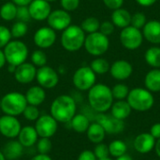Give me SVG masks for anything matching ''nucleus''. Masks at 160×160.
Wrapping results in <instances>:
<instances>
[{
    "mask_svg": "<svg viewBox=\"0 0 160 160\" xmlns=\"http://www.w3.org/2000/svg\"><path fill=\"white\" fill-rule=\"evenodd\" d=\"M114 29H115V26L112 22V21H104V22H100L99 32L107 37L111 36L114 32Z\"/></svg>",
    "mask_w": 160,
    "mask_h": 160,
    "instance_id": "nucleus-43",
    "label": "nucleus"
},
{
    "mask_svg": "<svg viewBox=\"0 0 160 160\" xmlns=\"http://www.w3.org/2000/svg\"><path fill=\"white\" fill-rule=\"evenodd\" d=\"M22 129L21 122L16 116L4 114L0 117V134L8 139H15L18 137Z\"/></svg>",
    "mask_w": 160,
    "mask_h": 160,
    "instance_id": "nucleus-14",
    "label": "nucleus"
},
{
    "mask_svg": "<svg viewBox=\"0 0 160 160\" xmlns=\"http://www.w3.org/2000/svg\"><path fill=\"white\" fill-rule=\"evenodd\" d=\"M78 160H98L95 154L91 150H83L78 157Z\"/></svg>",
    "mask_w": 160,
    "mask_h": 160,
    "instance_id": "nucleus-46",
    "label": "nucleus"
},
{
    "mask_svg": "<svg viewBox=\"0 0 160 160\" xmlns=\"http://www.w3.org/2000/svg\"><path fill=\"white\" fill-rule=\"evenodd\" d=\"M36 146L38 154L49 155L52 149V142L50 138H38Z\"/></svg>",
    "mask_w": 160,
    "mask_h": 160,
    "instance_id": "nucleus-37",
    "label": "nucleus"
},
{
    "mask_svg": "<svg viewBox=\"0 0 160 160\" xmlns=\"http://www.w3.org/2000/svg\"><path fill=\"white\" fill-rule=\"evenodd\" d=\"M86 136L87 139L94 144H98L100 142H103L105 136H106V131L102 128L100 124L98 122L91 123L87 131H86Z\"/></svg>",
    "mask_w": 160,
    "mask_h": 160,
    "instance_id": "nucleus-27",
    "label": "nucleus"
},
{
    "mask_svg": "<svg viewBox=\"0 0 160 160\" xmlns=\"http://www.w3.org/2000/svg\"><path fill=\"white\" fill-rule=\"evenodd\" d=\"M85 37L86 34L80 25L70 24L62 31L61 45L68 52H77L83 47Z\"/></svg>",
    "mask_w": 160,
    "mask_h": 160,
    "instance_id": "nucleus-4",
    "label": "nucleus"
},
{
    "mask_svg": "<svg viewBox=\"0 0 160 160\" xmlns=\"http://www.w3.org/2000/svg\"><path fill=\"white\" fill-rule=\"evenodd\" d=\"M72 18L68 11L58 8L52 10L49 17L47 18L48 26L55 31H63L71 24Z\"/></svg>",
    "mask_w": 160,
    "mask_h": 160,
    "instance_id": "nucleus-13",
    "label": "nucleus"
},
{
    "mask_svg": "<svg viewBox=\"0 0 160 160\" xmlns=\"http://www.w3.org/2000/svg\"><path fill=\"white\" fill-rule=\"evenodd\" d=\"M22 115L24 116V118L28 121H33L35 122L39 116H40V112L38 110V106H34V105H29L27 104V106L25 107Z\"/></svg>",
    "mask_w": 160,
    "mask_h": 160,
    "instance_id": "nucleus-39",
    "label": "nucleus"
},
{
    "mask_svg": "<svg viewBox=\"0 0 160 160\" xmlns=\"http://www.w3.org/2000/svg\"><path fill=\"white\" fill-rule=\"evenodd\" d=\"M45 1H47V2H49V3H52V2H55V1H57V0H45Z\"/></svg>",
    "mask_w": 160,
    "mask_h": 160,
    "instance_id": "nucleus-56",
    "label": "nucleus"
},
{
    "mask_svg": "<svg viewBox=\"0 0 160 160\" xmlns=\"http://www.w3.org/2000/svg\"><path fill=\"white\" fill-rule=\"evenodd\" d=\"M144 85L152 93L160 92V68H153L146 73Z\"/></svg>",
    "mask_w": 160,
    "mask_h": 160,
    "instance_id": "nucleus-26",
    "label": "nucleus"
},
{
    "mask_svg": "<svg viewBox=\"0 0 160 160\" xmlns=\"http://www.w3.org/2000/svg\"><path fill=\"white\" fill-rule=\"evenodd\" d=\"M30 160H52V158L49 155H45V154H37L36 156H34Z\"/></svg>",
    "mask_w": 160,
    "mask_h": 160,
    "instance_id": "nucleus-49",
    "label": "nucleus"
},
{
    "mask_svg": "<svg viewBox=\"0 0 160 160\" xmlns=\"http://www.w3.org/2000/svg\"><path fill=\"white\" fill-rule=\"evenodd\" d=\"M129 91H130V89L125 83H116L112 88V97L116 100H125V99H127V98H128V96L129 94Z\"/></svg>",
    "mask_w": 160,
    "mask_h": 160,
    "instance_id": "nucleus-35",
    "label": "nucleus"
},
{
    "mask_svg": "<svg viewBox=\"0 0 160 160\" xmlns=\"http://www.w3.org/2000/svg\"><path fill=\"white\" fill-rule=\"evenodd\" d=\"M97 82V74L88 66L79 68L72 76L73 85L80 91H88Z\"/></svg>",
    "mask_w": 160,
    "mask_h": 160,
    "instance_id": "nucleus-8",
    "label": "nucleus"
},
{
    "mask_svg": "<svg viewBox=\"0 0 160 160\" xmlns=\"http://www.w3.org/2000/svg\"><path fill=\"white\" fill-rule=\"evenodd\" d=\"M146 22H147V19L143 12L138 11L131 15V22H130L131 26L142 30Z\"/></svg>",
    "mask_w": 160,
    "mask_h": 160,
    "instance_id": "nucleus-38",
    "label": "nucleus"
},
{
    "mask_svg": "<svg viewBox=\"0 0 160 160\" xmlns=\"http://www.w3.org/2000/svg\"><path fill=\"white\" fill-rule=\"evenodd\" d=\"M109 152L110 155L113 158H119L123 155H125L128 151V146L126 142L120 140L112 141L109 145Z\"/></svg>",
    "mask_w": 160,
    "mask_h": 160,
    "instance_id": "nucleus-33",
    "label": "nucleus"
},
{
    "mask_svg": "<svg viewBox=\"0 0 160 160\" xmlns=\"http://www.w3.org/2000/svg\"><path fill=\"white\" fill-rule=\"evenodd\" d=\"M131 13L124 8H120L118 9L112 10V22L114 24L115 27L118 28H125L130 25L131 22Z\"/></svg>",
    "mask_w": 160,
    "mask_h": 160,
    "instance_id": "nucleus-23",
    "label": "nucleus"
},
{
    "mask_svg": "<svg viewBox=\"0 0 160 160\" xmlns=\"http://www.w3.org/2000/svg\"><path fill=\"white\" fill-rule=\"evenodd\" d=\"M17 138H18L19 142L24 148H29V147L36 145L39 137H38V135L36 131V128L34 127L25 126V127L22 128Z\"/></svg>",
    "mask_w": 160,
    "mask_h": 160,
    "instance_id": "nucleus-21",
    "label": "nucleus"
},
{
    "mask_svg": "<svg viewBox=\"0 0 160 160\" xmlns=\"http://www.w3.org/2000/svg\"><path fill=\"white\" fill-rule=\"evenodd\" d=\"M28 8L31 19L35 21H45L52 12L51 3L45 0H33Z\"/></svg>",
    "mask_w": 160,
    "mask_h": 160,
    "instance_id": "nucleus-18",
    "label": "nucleus"
},
{
    "mask_svg": "<svg viewBox=\"0 0 160 160\" xmlns=\"http://www.w3.org/2000/svg\"><path fill=\"white\" fill-rule=\"evenodd\" d=\"M116 160H133V158H132L130 156H128V155L125 154V155H123V156H121V157L117 158Z\"/></svg>",
    "mask_w": 160,
    "mask_h": 160,
    "instance_id": "nucleus-53",
    "label": "nucleus"
},
{
    "mask_svg": "<svg viewBox=\"0 0 160 160\" xmlns=\"http://www.w3.org/2000/svg\"><path fill=\"white\" fill-rule=\"evenodd\" d=\"M27 101L25 96L20 92H9L1 98V111L4 114L19 116L22 114Z\"/></svg>",
    "mask_w": 160,
    "mask_h": 160,
    "instance_id": "nucleus-5",
    "label": "nucleus"
},
{
    "mask_svg": "<svg viewBox=\"0 0 160 160\" xmlns=\"http://www.w3.org/2000/svg\"><path fill=\"white\" fill-rule=\"evenodd\" d=\"M143 38L154 45L160 44V21L151 20L147 21L142 29Z\"/></svg>",
    "mask_w": 160,
    "mask_h": 160,
    "instance_id": "nucleus-19",
    "label": "nucleus"
},
{
    "mask_svg": "<svg viewBox=\"0 0 160 160\" xmlns=\"http://www.w3.org/2000/svg\"><path fill=\"white\" fill-rule=\"evenodd\" d=\"M60 4L63 9L70 12L76 10L80 6V0H60Z\"/></svg>",
    "mask_w": 160,
    "mask_h": 160,
    "instance_id": "nucleus-44",
    "label": "nucleus"
},
{
    "mask_svg": "<svg viewBox=\"0 0 160 160\" xmlns=\"http://www.w3.org/2000/svg\"><path fill=\"white\" fill-rule=\"evenodd\" d=\"M96 122L102 126V128L106 131V134H119L125 128L124 121L113 117L112 114H107L106 112L98 113L96 117Z\"/></svg>",
    "mask_w": 160,
    "mask_h": 160,
    "instance_id": "nucleus-15",
    "label": "nucleus"
},
{
    "mask_svg": "<svg viewBox=\"0 0 160 160\" xmlns=\"http://www.w3.org/2000/svg\"><path fill=\"white\" fill-rule=\"evenodd\" d=\"M156 140L160 139V123H156L154 124L151 128H150V132H149Z\"/></svg>",
    "mask_w": 160,
    "mask_h": 160,
    "instance_id": "nucleus-47",
    "label": "nucleus"
},
{
    "mask_svg": "<svg viewBox=\"0 0 160 160\" xmlns=\"http://www.w3.org/2000/svg\"><path fill=\"white\" fill-rule=\"evenodd\" d=\"M23 148L24 147L19 142V141L11 139L4 145L2 152L7 160H16L22 156Z\"/></svg>",
    "mask_w": 160,
    "mask_h": 160,
    "instance_id": "nucleus-24",
    "label": "nucleus"
},
{
    "mask_svg": "<svg viewBox=\"0 0 160 160\" xmlns=\"http://www.w3.org/2000/svg\"><path fill=\"white\" fill-rule=\"evenodd\" d=\"M103 4L112 10L118 9L120 8H123V5L125 3V0H102Z\"/></svg>",
    "mask_w": 160,
    "mask_h": 160,
    "instance_id": "nucleus-45",
    "label": "nucleus"
},
{
    "mask_svg": "<svg viewBox=\"0 0 160 160\" xmlns=\"http://www.w3.org/2000/svg\"><path fill=\"white\" fill-rule=\"evenodd\" d=\"M6 61L8 65L18 67L19 65L26 62L29 51L27 45L20 39L10 40L3 49Z\"/></svg>",
    "mask_w": 160,
    "mask_h": 160,
    "instance_id": "nucleus-6",
    "label": "nucleus"
},
{
    "mask_svg": "<svg viewBox=\"0 0 160 160\" xmlns=\"http://www.w3.org/2000/svg\"><path fill=\"white\" fill-rule=\"evenodd\" d=\"M89 1H92V0H89Z\"/></svg>",
    "mask_w": 160,
    "mask_h": 160,
    "instance_id": "nucleus-58",
    "label": "nucleus"
},
{
    "mask_svg": "<svg viewBox=\"0 0 160 160\" xmlns=\"http://www.w3.org/2000/svg\"><path fill=\"white\" fill-rule=\"evenodd\" d=\"M69 123H70L71 128L75 132L80 133V134L86 133V131L91 124L89 118L85 114H82V113H76L73 116V118L70 120Z\"/></svg>",
    "mask_w": 160,
    "mask_h": 160,
    "instance_id": "nucleus-28",
    "label": "nucleus"
},
{
    "mask_svg": "<svg viewBox=\"0 0 160 160\" xmlns=\"http://www.w3.org/2000/svg\"><path fill=\"white\" fill-rule=\"evenodd\" d=\"M89 67L97 75H104L110 71L111 64L105 58H102L101 56H99V57L95 58L91 62Z\"/></svg>",
    "mask_w": 160,
    "mask_h": 160,
    "instance_id": "nucleus-31",
    "label": "nucleus"
},
{
    "mask_svg": "<svg viewBox=\"0 0 160 160\" xmlns=\"http://www.w3.org/2000/svg\"><path fill=\"white\" fill-rule=\"evenodd\" d=\"M57 38L56 31L50 26H42L38 28L33 37L35 45L41 50H46L53 46Z\"/></svg>",
    "mask_w": 160,
    "mask_h": 160,
    "instance_id": "nucleus-12",
    "label": "nucleus"
},
{
    "mask_svg": "<svg viewBox=\"0 0 160 160\" xmlns=\"http://www.w3.org/2000/svg\"><path fill=\"white\" fill-rule=\"evenodd\" d=\"M93 152H94V154H95V156H96V158L98 159L109 158V156H110L109 146L107 144L103 143V142H100V143L96 144L95 149H94Z\"/></svg>",
    "mask_w": 160,
    "mask_h": 160,
    "instance_id": "nucleus-41",
    "label": "nucleus"
},
{
    "mask_svg": "<svg viewBox=\"0 0 160 160\" xmlns=\"http://www.w3.org/2000/svg\"><path fill=\"white\" fill-rule=\"evenodd\" d=\"M6 64H7V61H6V57H5L3 49H0V69L3 68Z\"/></svg>",
    "mask_w": 160,
    "mask_h": 160,
    "instance_id": "nucleus-51",
    "label": "nucleus"
},
{
    "mask_svg": "<svg viewBox=\"0 0 160 160\" xmlns=\"http://www.w3.org/2000/svg\"><path fill=\"white\" fill-rule=\"evenodd\" d=\"M31 63L38 68L47 65V55L43 50L38 49L31 53Z\"/></svg>",
    "mask_w": 160,
    "mask_h": 160,
    "instance_id": "nucleus-36",
    "label": "nucleus"
},
{
    "mask_svg": "<svg viewBox=\"0 0 160 160\" xmlns=\"http://www.w3.org/2000/svg\"><path fill=\"white\" fill-rule=\"evenodd\" d=\"M127 101L133 111L143 112L150 111L155 104V98L152 92L146 88L136 87L129 91Z\"/></svg>",
    "mask_w": 160,
    "mask_h": 160,
    "instance_id": "nucleus-3",
    "label": "nucleus"
},
{
    "mask_svg": "<svg viewBox=\"0 0 160 160\" xmlns=\"http://www.w3.org/2000/svg\"><path fill=\"white\" fill-rule=\"evenodd\" d=\"M155 151H156V154L158 155V157L160 158V139L156 141V145H155Z\"/></svg>",
    "mask_w": 160,
    "mask_h": 160,
    "instance_id": "nucleus-52",
    "label": "nucleus"
},
{
    "mask_svg": "<svg viewBox=\"0 0 160 160\" xmlns=\"http://www.w3.org/2000/svg\"><path fill=\"white\" fill-rule=\"evenodd\" d=\"M36 131L39 138H52L58 129V122L51 114H42L36 121Z\"/></svg>",
    "mask_w": 160,
    "mask_h": 160,
    "instance_id": "nucleus-10",
    "label": "nucleus"
},
{
    "mask_svg": "<svg viewBox=\"0 0 160 160\" xmlns=\"http://www.w3.org/2000/svg\"><path fill=\"white\" fill-rule=\"evenodd\" d=\"M17 7H23V6H29V4L33 0H11Z\"/></svg>",
    "mask_w": 160,
    "mask_h": 160,
    "instance_id": "nucleus-50",
    "label": "nucleus"
},
{
    "mask_svg": "<svg viewBox=\"0 0 160 160\" xmlns=\"http://www.w3.org/2000/svg\"><path fill=\"white\" fill-rule=\"evenodd\" d=\"M37 68L30 62H24L16 67L13 73L15 80L21 84H28L36 80Z\"/></svg>",
    "mask_w": 160,
    "mask_h": 160,
    "instance_id": "nucleus-16",
    "label": "nucleus"
},
{
    "mask_svg": "<svg viewBox=\"0 0 160 160\" xmlns=\"http://www.w3.org/2000/svg\"><path fill=\"white\" fill-rule=\"evenodd\" d=\"M77 112L75 99L69 95H60L54 98L50 107V114L58 122L69 123Z\"/></svg>",
    "mask_w": 160,
    "mask_h": 160,
    "instance_id": "nucleus-2",
    "label": "nucleus"
},
{
    "mask_svg": "<svg viewBox=\"0 0 160 160\" xmlns=\"http://www.w3.org/2000/svg\"><path fill=\"white\" fill-rule=\"evenodd\" d=\"M36 80L38 85L45 90L52 89L59 82V74L54 68L46 65L41 68H38Z\"/></svg>",
    "mask_w": 160,
    "mask_h": 160,
    "instance_id": "nucleus-11",
    "label": "nucleus"
},
{
    "mask_svg": "<svg viewBox=\"0 0 160 160\" xmlns=\"http://www.w3.org/2000/svg\"><path fill=\"white\" fill-rule=\"evenodd\" d=\"M156 141L150 133H141L134 139L133 146L138 153L148 154L155 148Z\"/></svg>",
    "mask_w": 160,
    "mask_h": 160,
    "instance_id": "nucleus-20",
    "label": "nucleus"
},
{
    "mask_svg": "<svg viewBox=\"0 0 160 160\" xmlns=\"http://www.w3.org/2000/svg\"><path fill=\"white\" fill-rule=\"evenodd\" d=\"M135 1H136V3L139 4L140 6L148 8V7H151V6H153L154 4H156L158 0H135Z\"/></svg>",
    "mask_w": 160,
    "mask_h": 160,
    "instance_id": "nucleus-48",
    "label": "nucleus"
},
{
    "mask_svg": "<svg viewBox=\"0 0 160 160\" xmlns=\"http://www.w3.org/2000/svg\"><path fill=\"white\" fill-rule=\"evenodd\" d=\"M119 38L122 46L129 51L139 49L144 39L142 30L135 28L131 25L125 27L121 30Z\"/></svg>",
    "mask_w": 160,
    "mask_h": 160,
    "instance_id": "nucleus-9",
    "label": "nucleus"
},
{
    "mask_svg": "<svg viewBox=\"0 0 160 160\" xmlns=\"http://www.w3.org/2000/svg\"><path fill=\"white\" fill-rule=\"evenodd\" d=\"M17 21L22 22H29L32 19L30 16L29 8L28 6H23V7H17V16H16Z\"/></svg>",
    "mask_w": 160,
    "mask_h": 160,
    "instance_id": "nucleus-42",
    "label": "nucleus"
},
{
    "mask_svg": "<svg viewBox=\"0 0 160 160\" xmlns=\"http://www.w3.org/2000/svg\"><path fill=\"white\" fill-rule=\"evenodd\" d=\"M24 96H25L27 104L38 107L46 99V91L44 88H42L39 85H34L28 88Z\"/></svg>",
    "mask_w": 160,
    "mask_h": 160,
    "instance_id": "nucleus-22",
    "label": "nucleus"
},
{
    "mask_svg": "<svg viewBox=\"0 0 160 160\" xmlns=\"http://www.w3.org/2000/svg\"><path fill=\"white\" fill-rule=\"evenodd\" d=\"M144 60L153 68H160V47L152 46L144 53Z\"/></svg>",
    "mask_w": 160,
    "mask_h": 160,
    "instance_id": "nucleus-29",
    "label": "nucleus"
},
{
    "mask_svg": "<svg viewBox=\"0 0 160 160\" xmlns=\"http://www.w3.org/2000/svg\"><path fill=\"white\" fill-rule=\"evenodd\" d=\"M88 103L92 110L98 113L107 112L113 103L112 88L104 83H96L88 90Z\"/></svg>",
    "mask_w": 160,
    "mask_h": 160,
    "instance_id": "nucleus-1",
    "label": "nucleus"
},
{
    "mask_svg": "<svg viewBox=\"0 0 160 160\" xmlns=\"http://www.w3.org/2000/svg\"><path fill=\"white\" fill-rule=\"evenodd\" d=\"M83 47L90 55L99 57L106 53L110 48L109 37L103 35L99 31L88 34L85 37Z\"/></svg>",
    "mask_w": 160,
    "mask_h": 160,
    "instance_id": "nucleus-7",
    "label": "nucleus"
},
{
    "mask_svg": "<svg viewBox=\"0 0 160 160\" xmlns=\"http://www.w3.org/2000/svg\"><path fill=\"white\" fill-rule=\"evenodd\" d=\"M111 76L116 81H126L131 77L133 73L132 65L124 59H119L111 65L110 71Z\"/></svg>",
    "mask_w": 160,
    "mask_h": 160,
    "instance_id": "nucleus-17",
    "label": "nucleus"
},
{
    "mask_svg": "<svg viewBox=\"0 0 160 160\" xmlns=\"http://www.w3.org/2000/svg\"><path fill=\"white\" fill-rule=\"evenodd\" d=\"M0 160H7L6 157H5V155L3 154V152H2V151H0Z\"/></svg>",
    "mask_w": 160,
    "mask_h": 160,
    "instance_id": "nucleus-54",
    "label": "nucleus"
},
{
    "mask_svg": "<svg viewBox=\"0 0 160 160\" xmlns=\"http://www.w3.org/2000/svg\"><path fill=\"white\" fill-rule=\"evenodd\" d=\"M0 109H1V98H0Z\"/></svg>",
    "mask_w": 160,
    "mask_h": 160,
    "instance_id": "nucleus-57",
    "label": "nucleus"
},
{
    "mask_svg": "<svg viewBox=\"0 0 160 160\" xmlns=\"http://www.w3.org/2000/svg\"><path fill=\"white\" fill-rule=\"evenodd\" d=\"M10 29L5 25H0V49H4L5 46L11 40Z\"/></svg>",
    "mask_w": 160,
    "mask_h": 160,
    "instance_id": "nucleus-40",
    "label": "nucleus"
},
{
    "mask_svg": "<svg viewBox=\"0 0 160 160\" xmlns=\"http://www.w3.org/2000/svg\"><path fill=\"white\" fill-rule=\"evenodd\" d=\"M132 112L131 107L128 103L127 99L125 100H116L115 102L112 103L111 107V114L119 119V120H126L127 118L129 117L130 113Z\"/></svg>",
    "mask_w": 160,
    "mask_h": 160,
    "instance_id": "nucleus-25",
    "label": "nucleus"
},
{
    "mask_svg": "<svg viewBox=\"0 0 160 160\" xmlns=\"http://www.w3.org/2000/svg\"><path fill=\"white\" fill-rule=\"evenodd\" d=\"M17 6L12 1L5 2L0 8V18L6 22H11L16 19Z\"/></svg>",
    "mask_w": 160,
    "mask_h": 160,
    "instance_id": "nucleus-30",
    "label": "nucleus"
},
{
    "mask_svg": "<svg viewBox=\"0 0 160 160\" xmlns=\"http://www.w3.org/2000/svg\"><path fill=\"white\" fill-rule=\"evenodd\" d=\"M98 160H112L111 158H100V159H98Z\"/></svg>",
    "mask_w": 160,
    "mask_h": 160,
    "instance_id": "nucleus-55",
    "label": "nucleus"
},
{
    "mask_svg": "<svg viewBox=\"0 0 160 160\" xmlns=\"http://www.w3.org/2000/svg\"><path fill=\"white\" fill-rule=\"evenodd\" d=\"M80 26L82 27L83 32L88 35L99 31L100 22L96 17H87L82 22Z\"/></svg>",
    "mask_w": 160,
    "mask_h": 160,
    "instance_id": "nucleus-32",
    "label": "nucleus"
},
{
    "mask_svg": "<svg viewBox=\"0 0 160 160\" xmlns=\"http://www.w3.org/2000/svg\"><path fill=\"white\" fill-rule=\"evenodd\" d=\"M28 32V25L26 22H22L20 21H17L14 22L10 28L11 37L15 39H20L21 38L24 37Z\"/></svg>",
    "mask_w": 160,
    "mask_h": 160,
    "instance_id": "nucleus-34",
    "label": "nucleus"
}]
</instances>
